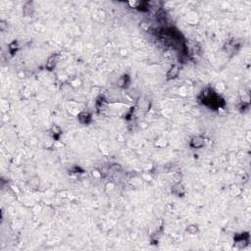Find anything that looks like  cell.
<instances>
[{
	"label": "cell",
	"instance_id": "cell-4",
	"mask_svg": "<svg viewBox=\"0 0 251 251\" xmlns=\"http://www.w3.org/2000/svg\"><path fill=\"white\" fill-rule=\"evenodd\" d=\"M79 119L80 120V122H83V123H87V121L89 120V115L86 113H81L80 115Z\"/></svg>",
	"mask_w": 251,
	"mask_h": 251
},
{
	"label": "cell",
	"instance_id": "cell-1",
	"mask_svg": "<svg viewBox=\"0 0 251 251\" xmlns=\"http://www.w3.org/2000/svg\"><path fill=\"white\" fill-rule=\"evenodd\" d=\"M180 74V68L178 66H173L170 68V70L168 71L167 73V78L169 80H172V79H175L179 76Z\"/></svg>",
	"mask_w": 251,
	"mask_h": 251
},
{
	"label": "cell",
	"instance_id": "cell-2",
	"mask_svg": "<svg viewBox=\"0 0 251 251\" xmlns=\"http://www.w3.org/2000/svg\"><path fill=\"white\" fill-rule=\"evenodd\" d=\"M57 62H58V55H53V56H51V57L48 59V61H47L46 69H48V70H53L54 68H55Z\"/></svg>",
	"mask_w": 251,
	"mask_h": 251
},
{
	"label": "cell",
	"instance_id": "cell-3",
	"mask_svg": "<svg viewBox=\"0 0 251 251\" xmlns=\"http://www.w3.org/2000/svg\"><path fill=\"white\" fill-rule=\"evenodd\" d=\"M204 145V140L203 138L197 137V138H194L192 140H191V146L194 147V148H200Z\"/></svg>",
	"mask_w": 251,
	"mask_h": 251
}]
</instances>
